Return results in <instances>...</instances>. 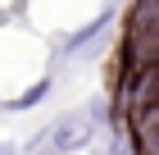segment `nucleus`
I'll return each mask as SVG.
<instances>
[{"mask_svg": "<svg viewBox=\"0 0 159 155\" xmlns=\"http://www.w3.org/2000/svg\"><path fill=\"white\" fill-rule=\"evenodd\" d=\"M46 91H50V78H41V82H37V87H27V91L18 96V100H9V109H32V105H37V100H41Z\"/></svg>", "mask_w": 159, "mask_h": 155, "instance_id": "3", "label": "nucleus"}, {"mask_svg": "<svg viewBox=\"0 0 159 155\" xmlns=\"http://www.w3.org/2000/svg\"><path fill=\"white\" fill-rule=\"evenodd\" d=\"M105 27H109V14H100L96 23H86V27H82V32H77V36H68V50L86 46V41H91V36H100V32H105Z\"/></svg>", "mask_w": 159, "mask_h": 155, "instance_id": "2", "label": "nucleus"}, {"mask_svg": "<svg viewBox=\"0 0 159 155\" xmlns=\"http://www.w3.org/2000/svg\"><path fill=\"white\" fill-rule=\"evenodd\" d=\"M136 132V155H159V119L155 123H132Z\"/></svg>", "mask_w": 159, "mask_h": 155, "instance_id": "1", "label": "nucleus"}]
</instances>
